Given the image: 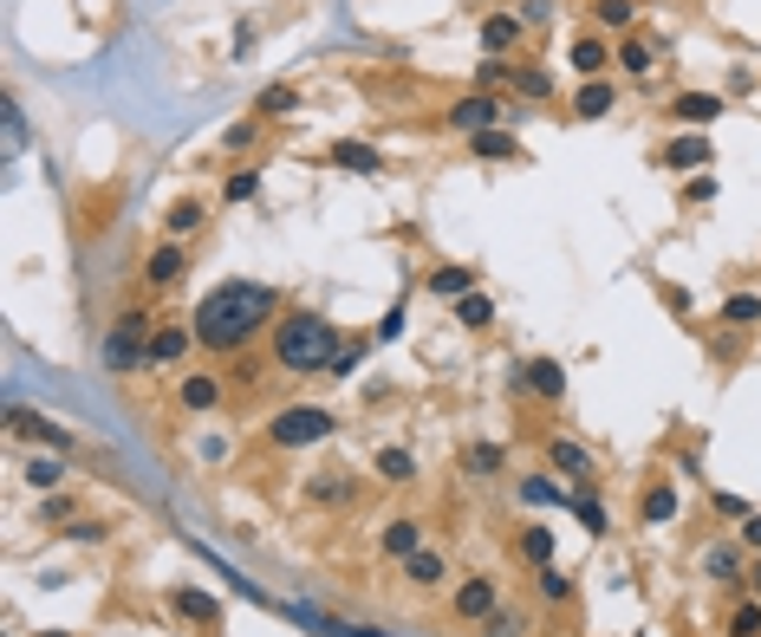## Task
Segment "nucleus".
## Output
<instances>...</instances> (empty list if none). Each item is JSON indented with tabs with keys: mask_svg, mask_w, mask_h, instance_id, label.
Returning a JSON list of instances; mask_svg holds the SVG:
<instances>
[{
	"mask_svg": "<svg viewBox=\"0 0 761 637\" xmlns=\"http://www.w3.org/2000/svg\"><path fill=\"white\" fill-rule=\"evenodd\" d=\"M482 637H528V618L508 612V605H494V612L482 618Z\"/></svg>",
	"mask_w": 761,
	"mask_h": 637,
	"instance_id": "obj_43",
	"label": "nucleus"
},
{
	"mask_svg": "<svg viewBox=\"0 0 761 637\" xmlns=\"http://www.w3.org/2000/svg\"><path fill=\"white\" fill-rule=\"evenodd\" d=\"M221 391H228V384H221V377H215V371H189V377H183V384H176V404H183V410H189V417H208V410H215V404H221Z\"/></svg>",
	"mask_w": 761,
	"mask_h": 637,
	"instance_id": "obj_16",
	"label": "nucleus"
},
{
	"mask_svg": "<svg viewBox=\"0 0 761 637\" xmlns=\"http://www.w3.org/2000/svg\"><path fill=\"white\" fill-rule=\"evenodd\" d=\"M293 111H306L300 85H261V91H254V118H261V124H280V118H293Z\"/></svg>",
	"mask_w": 761,
	"mask_h": 637,
	"instance_id": "obj_20",
	"label": "nucleus"
},
{
	"mask_svg": "<svg viewBox=\"0 0 761 637\" xmlns=\"http://www.w3.org/2000/svg\"><path fill=\"white\" fill-rule=\"evenodd\" d=\"M716 514H736V520H749V501H742V495H722V488H716Z\"/></svg>",
	"mask_w": 761,
	"mask_h": 637,
	"instance_id": "obj_52",
	"label": "nucleus"
},
{
	"mask_svg": "<svg viewBox=\"0 0 761 637\" xmlns=\"http://www.w3.org/2000/svg\"><path fill=\"white\" fill-rule=\"evenodd\" d=\"M476 286H482L476 267H436V274H430V293H436V299H463V293H476Z\"/></svg>",
	"mask_w": 761,
	"mask_h": 637,
	"instance_id": "obj_30",
	"label": "nucleus"
},
{
	"mask_svg": "<svg viewBox=\"0 0 761 637\" xmlns=\"http://www.w3.org/2000/svg\"><path fill=\"white\" fill-rule=\"evenodd\" d=\"M26 482H33V488H40V495H53V488H59V482H66V469H59V455H53V449H40V455H33V462H26Z\"/></svg>",
	"mask_w": 761,
	"mask_h": 637,
	"instance_id": "obj_35",
	"label": "nucleus"
},
{
	"mask_svg": "<svg viewBox=\"0 0 761 637\" xmlns=\"http://www.w3.org/2000/svg\"><path fill=\"white\" fill-rule=\"evenodd\" d=\"M476 78H482V91H494V85H508V78H514V66H508V59H482Z\"/></svg>",
	"mask_w": 761,
	"mask_h": 637,
	"instance_id": "obj_50",
	"label": "nucleus"
},
{
	"mask_svg": "<svg viewBox=\"0 0 761 637\" xmlns=\"http://www.w3.org/2000/svg\"><path fill=\"white\" fill-rule=\"evenodd\" d=\"M612 59H619V53H612L599 33H579V40L566 46V66L579 72V78H606V66H612Z\"/></svg>",
	"mask_w": 761,
	"mask_h": 637,
	"instance_id": "obj_17",
	"label": "nucleus"
},
{
	"mask_svg": "<svg viewBox=\"0 0 761 637\" xmlns=\"http://www.w3.org/2000/svg\"><path fill=\"white\" fill-rule=\"evenodd\" d=\"M521 40H528L521 13H488L482 20V59H508V53H521Z\"/></svg>",
	"mask_w": 761,
	"mask_h": 637,
	"instance_id": "obj_11",
	"label": "nucleus"
},
{
	"mask_svg": "<svg viewBox=\"0 0 761 637\" xmlns=\"http://www.w3.org/2000/svg\"><path fill=\"white\" fill-rule=\"evenodd\" d=\"M333 169H346V176H378V169H384V156H378V143L339 138V143H333Z\"/></svg>",
	"mask_w": 761,
	"mask_h": 637,
	"instance_id": "obj_21",
	"label": "nucleus"
},
{
	"mask_svg": "<svg viewBox=\"0 0 761 637\" xmlns=\"http://www.w3.org/2000/svg\"><path fill=\"white\" fill-rule=\"evenodd\" d=\"M619 72H624V78H651V72H657V46L624 33V40H619Z\"/></svg>",
	"mask_w": 761,
	"mask_h": 637,
	"instance_id": "obj_27",
	"label": "nucleus"
},
{
	"mask_svg": "<svg viewBox=\"0 0 761 637\" xmlns=\"http://www.w3.org/2000/svg\"><path fill=\"white\" fill-rule=\"evenodd\" d=\"M248 143H261V118H254V111H248L241 124H228V131H221V150H248Z\"/></svg>",
	"mask_w": 761,
	"mask_h": 637,
	"instance_id": "obj_44",
	"label": "nucleus"
},
{
	"mask_svg": "<svg viewBox=\"0 0 761 637\" xmlns=\"http://www.w3.org/2000/svg\"><path fill=\"white\" fill-rule=\"evenodd\" d=\"M378 482H391V488H404V482H416V455L411 449H378Z\"/></svg>",
	"mask_w": 761,
	"mask_h": 637,
	"instance_id": "obj_31",
	"label": "nucleus"
},
{
	"mask_svg": "<svg viewBox=\"0 0 761 637\" xmlns=\"http://www.w3.org/2000/svg\"><path fill=\"white\" fill-rule=\"evenodd\" d=\"M248 46H254V20H235V59H241Z\"/></svg>",
	"mask_w": 761,
	"mask_h": 637,
	"instance_id": "obj_53",
	"label": "nucleus"
},
{
	"mask_svg": "<svg viewBox=\"0 0 761 637\" xmlns=\"http://www.w3.org/2000/svg\"><path fill=\"white\" fill-rule=\"evenodd\" d=\"M722 111H729V105H722L716 91H677V98H671V118H677V124H691V131L716 124Z\"/></svg>",
	"mask_w": 761,
	"mask_h": 637,
	"instance_id": "obj_18",
	"label": "nucleus"
},
{
	"mask_svg": "<svg viewBox=\"0 0 761 637\" xmlns=\"http://www.w3.org/2000/svg\"><path fill=\"white\" fill-rule=\"evenodd\" d=\"M339 429V417L326 410V404H280L274 417H268V442L274 449H313V442H326Z\"/></svg>",
	"mask_w": 761,
	"mask_h": 637,
	"instance_id": "obj_4",
	"label": "nucleus"
},
{
	"mask_svg": "<svg viewBox=\"0 0 761 637\" xmlns=\"http://www.w3.org/2000/svg\"><path fill=\"white\" fill-rule=\"evenodd\" d=\"M703 572L722 579V585H742V553H736V547H709V553H703Z\"/></svg>",
	"mask_w": 761,
	"mask_h": 637,
	"instance_id": "obj_36",
	"label": "nucleus"
},
{
	"mask_svg": "<svg viewBox=\"0 0 761 637\" xmlns=\"http://www.w3.org/2000/svg\"><path fill=\"white\" fill-rule=\"evenodd\" d=\"M566 507L586 520V534H612V520H606V507H599V495H593V488H573V495H566Z\"/></svg>",
	"mask_w": 761,
	"mask_h": 637,
	"instance_id": "obj_34",
	"label": "nucleus"
},
{
	"mask_svg": "<svg viewBox=\"0 0 761 637\" xmlns=\"http://www.w3.org/2000/svg\"><path fill=\"white\" fill-rule=\"evenodd\" d=\"M358 358H365V345H339V358L326 364V377H358Z\"/></svg>",
	"mask_w": 761,
	"mask_h": 637,
	"instance_id": "obj_49",
	"label": "nucleus"
},
{
	"mask_svg": "<svg viewBox=\"0 0 761 637\" xmlns=\"http://www.w3.org/2000/svg\"><path fill=\"white\" fill-rule=\"evenodd\" d=\"M501 118H508V105H501L494 91H463V98L443 111V124H449L456 138H482V131H494Z\"/></svg>",
	"mask_w": 761,
	"mask_h": 637,
	"instance_id": "obj_5",
	"label": "nucleus"
},
{
	"mask_svg": "<svg viewBox=\"0 0 761 637\" xmlns=\"http://www.w3.org/2000/svg\"><path fill=\"white\" fill-rule=\"evenodd\" d=\"M404 579H411L416 592H436V585L449 579V560H443L436 547H416L411 560H404Z\"/></svg>",
	"mask_w": 761,
	"mask_h": 637,
	"instance_id": "obj_24",
	"label": "nucleus"
},
{
	"mask_svg": "<svg viewBox=\"0 0 761 637\" xmlns=\"http://www.w3.org/2000/svg\"><path fill=\"white\" fill-rule=\"evenodd\" d=\"M208 221L203 196H183V202H170V215H163V228H170V241H183V234H196Z\"/></svg>",
	"mask_w": 761,
	"mask_h": 637,
	"instance_id": "obj_29",
	"label": "nucleus"
},
{
	"mask_svg": "<svg viewBox=\"0 0 761 637\" xmlns=\"http://www.w3.org/2000/svg\"><path fill=\"white\" fill-rule=\"evenodd\" d=\"M534 592H541L547 605H566V598H573V579L559 567H534Z\"/></svg>",
	"mask_w": 761,
	"mask_h": 637,
	"instance_id": "obj_40",
	"label": "nucleus"
},
{
	"mask_svg": "<svg viewBox=\"0 0 761 637\" xmlns=\"http://www.w3.org/2000/svg\"><path fill=\"white\" fill-rule=\"evenodd\" d=\"M716 319H722L729 332H755V326H761V293H729Z\"/></svg>",
	"mask_w": 761,
	"mask_h": 637,
	"instance_id": "obj_26",
	"label": "nucleus"
},
{
	"mask_svg": "<svg viewBox=\"0 0 761 637\" xmlns=\"http://www.w3.org/2000/svg\"><path fill=\"white\" fill-rule=\"evenodd\" d=\"M677 507H684V495H677L671 482H651L644 501H638V520H644V527H671V520H677Z\"/></svg>",
	"mask_w": 761,
	"mask_h": 637,
	"instance_id": "obj_23",
	"label": "nucleus"
},
{
	"mask_svg": "<svg viewBox=\"0 0 761 637\" xmlns=\"http://www.w3.org/2000/svg\"><path fill=\"white\" fill-rule=\"evenodd\" d=\"M559 13V0H521V26H547Z\"/></svg>",
	"mask_w": 761,
	"mask_h": 637,
	"instance_id": "obj_48",
	"label": "nucleus"
},
{
	"mask_svg": "<svg viewBox=\"0 0 761 637\" xmlns=\"http://www.w3.org/2000/svg\"><path fill=\"white\" fill-rule=\"evenodd\" d=\"M13 436L40 442V449H53V455H66V449H72V429L53 424V417H40V410H13Z\"/></svg>",
	"mask_w": 761,
	"mask_h": 637,
	"instance_id": "obj_15",
	"label": "nucleus"
},
{
	"mask_svg": "<svg viewBox=\"0 0 761 637\" xmlns=\"http://www.w3.org/2000/svg\"><path fill=\"white\" fill-rule=\"evenodd\" d=\"M150 332H156V319H150L143 306H124V312L111 319L105 345H98L105 371H118V377H138V371H150Z\"/></svg>",
	"mask_w": 761,
	"mask_h": 637,
	"instance_id": "obj_3",
	"label": "nucleus"
},
{
	"mask_svg": "<svg viewBox=\"0 0 761 637\" xmlns=\"http://www.w3.org/2000/svg\"><path fill=\"white\" fill-rule=\"evenodd\" d=\"M72 520H78V501L72 495H59V488L40 495V527H72Z\"/></svg>",
	"mask_w": 761,
	"mask_h": 637,
	"instance_id": "obj_39",
	"label": "nucleus"
},
{
	"mask_svg": "<svg viewBox=\"0 0 761 637\" xmlns=\"http://www.w3.org/2000/svg\"><path fill=\"white\" fill-rule=\"evenodd\" d=\"M664 169H703V163H716V150H709V138L703 131H691V138H671L664 143V156H657Z\"/></svg>",
	"mask_w": 761,
	"mask_h": 637,
	"instance_id": "obj_22",
	"label": "nucleus"
},
{
	"mask_svg": "<svg viewBox=\"0 0 761 637\" xmlns=\"http://www.w3.org/2000/svg\"><path fill=\"white\" fill-rule=\"evenodd\" d=\"M514 391H534L541 404H559V397H566V364H559V358L521 364V371H514Z\"/></svg>",
	"mask_w": 761,
	"mask_h": 637,
	"instance_id": "obj_10",
	"label": "nucleus"
},
{
	"mask_svg": "<svg viewBox=\"0 0 761 637\" xmlns=\"http://www.w3.org/2000/svg\"><path fill=\"white\" fill-rule=\"evenodd\" d=\"M593 20H599V33H631L638 0H593Z\"/></svg>",
	"mask_w": 761,
	"mask_h": 637,
	"instance_id": "obj_32",
	"label": "nucleus"
},
{
	"mask_svg": "<svg viewBox=\"0 0 761 637\" xmlns=\"http://www.w3.org/2000/svg\"><path fill=\"white\" fill-rule=\"evenodd\" d=\"M554 527H521V540H514V553L528 560V567H554Z\"/></svg>",
	"mask_w": 761,
	"mask_h": 637,
	"instance_id": "obj_28",
	"label": "nucleus"
},
{
	"mask_svg": "<svg viewBox=\"0 0 761 637\" xmlns=\"http://www.w3.org/2000/svg\"><path fill=\"white\" fill-rule=\"evenodd\" d=\"M494 605H501V579H494V572H469V579L449 592V618H456V625H482Z\"/></svg>",
	"mask_w": 761,
	"mask_h": 637,
	"instance_id": "obj_6",
	"label": "nucleus"
},
{
	"mask_svg": "<svg viewBox=\"0 0 761 637\" xmlns=\"http://www.w3.org/2000/svg\"><path fill=\"white\" fill-rule=\"evenodd\" d=\"M463 462H469V475H501V469H508V449H501V442H469Z\"/></svg>",
	"mask_w": 761,
	"mask_h": 637,
	"instance_id": "obj_38",
	"label": "nucleus"
},
{
	"mask_svg": "<svg viewBox=\"0 0 761 637\" xmlns=\"http://www.w3.org/2000/svg\"><path fill=\"white\" fill-rule=\"evenodd\" d=\"M416 547H423V520H411V514H391V520H384V534H378V553L404 567Z\"/></svg>",
	"mask_w": 761,
	"mask_h": 637,
	"instance_id": "obj_14",
	"label": "nucleus"
},
{
	"mask_svg": "<svg viewBox=\"0 0 761 637\" xmlns=\"http://www.w3.org/2000/svg\"><path fill=\"white\" fill-rule=\"evenodd\" d=\"M456 319H463L469 332H488V326H494V299H488L482 286H476V293H463V299H456Z\"/></svg>",
	"mask_w": 761,
	"mask_h": 637,
	"instance_id": "obj_33",
	"label": "nucleus"
},
{
	"mask_svg": "<svg viewBox=\"0 0 761 637\" xmlns=\"http://www.w3.org/2000/svg\"><path fill=\"white\" fill-rule=\"evenodd\" d=\"M521 98H554V72L547 66H514V78H508Z\"/></svg>",
	"mask_w": 761,
	"mask_h": 637,
	"instance_id": "obj_37",
	"label": "nucleus"
},
{
	"mask_svg": "<svg viewBox=\"0 0 761 637\" xmlns=\"http://www.w3.org/2000/svg\"><path fill=\"white\" fill-rule=\"evenodd\" d=\"M306 501L313 507H346V501H358V475L351 469H319V475H306Z\"/></svg>",
	"mask_w": 761,
	"mask_h": 637,
	"instance_id": "obj_13",
	"label": "nucleus"
},
{
	"mask_svg": "<svg viewBox=\"0 0 761 637\" xmlns=\"http://www.w3.org/2000/svg\"><path fill=\"white\" fill-rule=\"evenodd\" d=\"M286 312L280 306L274 286L261 281H221L203 293V306L189 312V332H196V345L208 358H241L261 332H274V319Z\"/></svg>",
	"mask_w": 761,
	"mask_h": 637,
	"instance_id": "obj_1",
	"label": "nucleus"
},
{
	"mask_svg": "<svg viewBox=\"0 0 761 637\" xmlns=\"http://www.w3.org/2000/svg\"><path fill=\"white\" fill-rule=\"evenodd\" d=\"M547 475H566L573 488H599V462H593V449L573 442V436H547Z\"/></svg>",
	"mask_w": 761,
	"mask_h": 637,
	"instance_id": "obj_7",
	"label": "nucleus"
},
{
	"mask_svg": "<svg viewBox=\"0 0 761 637\" xmlns=\"http://www.w3.org/2000/svg\"><path fill=\"white\" fill-rule=\"evenodd\" d=\"M189 352H196V332H189V326H163V319H156V332H150V371H170V364H183Z\"/></svg>",
	"mask_w": 761,
	"mask_h": 637,
	"instance_id": "obj_12",
	"label": "nucleus"
},
{
	"mask_svg": "<svg viewBox=\"0 0 761 637\" xmlns=\"http://www.w3.org/2000/svg\"><path fill=\"white\" fill-rule=\"evenodd\" d=\"M254 196H261V169H228L221 202H254Z\"/></svg>",
	"mask_w": 761,
	"mask_h": 637,
	"instance_id": "obj_42",
	"label": "nucleus"
},
{
	"mask_svg": "<svg viewBox=\"0 0 761 637\" xmlns=\"http://www.w3.org/2000/svg\"><path fill=\"white\" fill-rule=\"evenodd\" d=\"M749 585H755V598H761V567H755V572H749Z\"/></svg>",
	"mask_w": 761,
	"mask_h": 637,
	"instance_id": "obj_56",
	"label": "nucleus"
},
{
	"mask_svg": "<svg viewBox=\"0 0 761 637\" xmlns=\"http://www.w3.org/2000/svg\"><path fill=\"white\" fill-rule=\"evenodd\" d=\"M339 326L313 306H286L268 332V352H274V371L280 377H326V364L339 358Z\"/></svg>",
	"mask_w": 761,
	"mask_h": 637,
	"instance_id": "obj_2",
	"label": "nucleus"
},
{
	"mask_svg": "<svg viewBox=\"0 0 761 637\" xmlns=\"http://www.w3.org/2000/svg\"><path fill=\"white\" fill-rule=\"evenodd\" d=\"M183 274H189L183 241H163V248H150V254H143V286H150V293H170Z\"/></svg>",
	"mask_w": 761,
	"mask_h": 637,
	"instance_id": "obj_9",
	"label": "nucleus"
},
{
	"mask_svg": "<svg viewBox=\"0 0 761 637\" xmlns=\"http://www.w3.org/2000/svg\"><path fill=\"white\" fill-rule=\"evenodd\" d=\"M521 501H528V507H566V488L547 482V475H528V482H521Z\"/></svg>",
	"mask_w": 761,
	"mask_h": 637,
	"instance_id": "obj_41",
	"label": "nucleus"
},
{
	"mask_svg": "<svg viewBox=\"0 0 761 637\" xmlns=\"http://www.w3.org/2000/svg\"><path fill=\"white\" fill-rule=\"evenodd\" d=\"M398 332H404V306H391V312H384V319H378V339H384V345H391V339H398Z\"/></svg>",
	"mask_w": 761,
	"mask_h": 637,
	"instance_id": "obj_51",
	"label": "nucleus"
},
{
	"mask_svg": "<svg viewBox=\"0 0 761 637\" xmlns=\"http://www.w3.org/2000/svg\"><path fill=\"white\" fill-rule=\"evenodd\" d=\"M333 637H384V631H365V625H326Z\"/></svg>",
	"mask_w": 761,
	"mask_h": 637,
	"instance_id": "obj_55",
	"label": "nucleus"
},
{
	"mask_svg": "<svg viewBox=\"0 0 761 637\" xmlns=\"http://www.w3.org/2000/svg\"><path fill=\"white\" fill-rule=\"evenodd\" d=\"M742 547H755V553H761V514H749V520H742Z\"/></svg>",
	"mask_w": 761,
	"mask_h": 637,
	"instance_id": "obj_54",
	"label": "nucleus"
},
{
	"mask_svg": "<svg viewBox=\"0 0 761 637\" xmlns=\"http://www.w3.org/2000/svg\"><path fill=\"white\" fill-rule=\"evenodd\" d=\"M612 105H619V85H612V78H586V85H579V91H573V105H566V111H573V118H586V124H593V118H606V111H612Z\"/></svg>",
	"mask_w": 761,
	"mask_h": 637,
	"instance_id": "obj_19",
	"label": "nucleus"
},
{
	"mask_svg": "<svg viewBox=\"0 0 761 637\" xmlns=\"http://www.w3.org/2000/svg\"><path fill=\"white\" fill-rule=\"evenodd\" d=\"M469 150H476L482 163H528L521 138H514V131H501V124H494V131H482V138H469Z\"/></svg>",
	"mask_w": 761,
	"mask_h": 637,
	"instance_id": "obj_25",
	"label": "nucleus"
},
{
	"mask_svg": "<svg viewBox=\"0 0 761 637\" xmlns=\"http://www.w3.org/2000/svg\"><path fill=\"white\" fill-rule=\"evenodd\" d=\"M66 540H78V547H91V540H105V520H91V514H78L66 527Z\"/></svg>",
	"mask_w": 761,
	"mask_h": 637,
	"instance_id": "obj_47",
	"label": "nucleus"
},
{
	"mask_svg": "<svg viewBox=\"0 0 761 637\" xmlns=\"http://www.w3.org/2000/svg\"><path fill=\"white\" fill-rule=\"evenodd\" d=\"M761 631V598H742L736 618H729V637H755Z\"/></svg>",
	"mask_w": 761,
	"mask_h": 637,
	"instance_id": "obj_45",
	"label": "nucleus"
},
{
	"mask_svg": "<svg viewBox=\"0 0 761 637\" xmlns=\"http://www.w3.org/2000/svg\"><path fill=\"white\" fill-rule=\"evenodd\" d=\"M684 202H691V209H709V202H716V176H691V183H684Z\"/></svg>",
	"mask_w": 761,
	"mask_h": 637,
	"instance_id": "obj_46",
	"label": "nucleus"
},
{
	"mask_svg": "<svg viewBox=\"0 0 761 637\" xmlns=\"http://www.w3.org/2000/svg\"><path fill=\"white\" fill-rule=\"evenodd\" d=\"M170 612H176L183 625H196V631L221 637V598H215V592H196V585H170Z\"/></svg>",
	"mask_w": 761,
	"mask_h": 637,
	"instance_id": "obj_8",
	"label": "nucleus"
}]
</instances>
